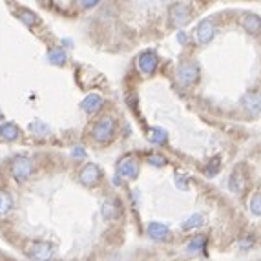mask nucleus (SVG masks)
Wrapping results in <instances>:
<instances>
[{
  "mask_svg": "<svg viewBox=\"0 0 261 261\" xmlns=\"http://www.w3.org/2000/svg\"><path fill=\"white\" fill-rule=\"evenodd\" d=\"M103 103H104L103 95H99V93H90V95L81 103V108L84 110V112L93 113V112H97L99 108L103 106Z\"/></svg>",
  "mask_w": 261,
  "mask_h": 261,
  "instance_id": "11",
  "label": "nucleus"
},
{
  "mask_svg": "<svg viewBox=\"0 0 261 261\" xmlns=\"http://www.w3.org/2000/svg\"><path fill=\"white\" fill-rule=\"evenodd\" d=\"M179 42H187V35H185L183 31L179 33Z\"/></svg>",
  "mask_w": 261,
  "mask_h": 261,
  "instance_id": "27",
  "label": "nucleus"
},
{
  "mask_svg": "<svg viewBox=\"0 0 261 261\" xmlns=\"http://www.w3.org/2000/svg\"><path fill=\"white\" fill-rule=\"evenodd\" d=\"M18 18H20L24 24H28V26H35L37 20H38L37 15H35V13H31V11H28V9L22 11V13H18Z\"/></svg>",
  "mask_w": 261,
  "mask_h": 261,
  "instance_id": "20",
  "label": "nucleus"
},
{
  "mask_svg": "<svg viewBox=\"0 0 261 261\" xmlns=\"http://www.w3.org/2000/svg\"><path fill=\"white\" fill-rule=\"evenodd\" d=\"M28 254H30L33 260L37 261H52L53 260V254H55V246L48 241H35L33 245L28 248Z\"/></svg>",
  "mask_w": 261,
  "mask_h": 261,
  "instance_id": "3",
  "label": "nucleus"
},
{
  "mask_svg": "<svg viewBox=\"0 0 261 261\" xmlns=\"http://www.w3.org/2000/svg\"><path fill=\"white\" fill-rule=\"evenodd\" d=\"M148 141L154 144H164L168 141V134L164 132L163 128H152L148 132Z\"/></svg>",
  "mask_w": 261,
  "mask_h": 261,
  "instance_id": "17",
  "label": "nucleus"
},
{
  "mask_svg": "<svg viewBox=\"0 0 261 261\" xmlns=\"http://www.w3.org/2000/svg\"><path fill=\"white\" fill-rule=\"evenodd\" d=\"M175 181H177V187H179L181 190H185V188H187V185H185V183H187V179H185V177H181V175H175Z\"/></svg>",
  "mask_w": 261,
  "mask_h": 261,
  "instance_id": "24",
  "label": "nucleus"
},
{
  "mask_svg": "<svg viewBox=\"0 0 261 261\" xmlns=\"http://www.w3.org/2000/svg\"><path fill=\"white\" fill-rule=\"evenodd\" d=\"M113 132H115V119L112 115H103L93 126V139L101 144H106L112 141Z\"/></svg>",
  "mask_w": 261,
  "mask_h": 261,
  "instance_id": "1",
  "label": "nucleus"
},
{
  "mask_svg": "<svg viewBox=\"0 0 261 261\" xmlns=\"http://www.w3.org/2000/svg\"><path fill=\"white\" fill-rule=\"evenodd\" d=\"M33 172V164H31L30 157L26 156H17L13 161H11V175L15 177V181L18 183H24L28 179Z\"/></svg>",
  "mask_w": 261,
  "mask_h": 261,
  "instance_id": "2",
  "label": "nucleus"
},
{
  "mask_svg": "<svg viewBox=\"0 0 261 261\" xmlns=\"http://www.w3.org/2000/svg\"><path fill=\"white\" fill-rule=\"evenodd\" d=\"M241 26L245 28L248 33H258L261 30V18L254 13H246L243 18H241Z\"/></svg>",
  "mask_w": 261,
  "mask_h": 261,
  "instance_id": "12",
  "label": "nucleus"
},
{
  "mask_svg": "<svg viewBox=\"0 0 261 261\" xmlns=\"http://www.w3.org/2000/svg\"><path fill=\"white\" fill-rule=\"evenodd\" d=\"M139 174V164L134 157H122L117 163V177L122 179H135Z\"/></svg>",
  "mask_w": 261,
  "mask_h": 261,
  "instance_id": "4",
  "label": "nucleus"
},
{
  "mask_svg": "<svg viewBox=\"0 0 261 261\" xmlns=\"http://www.w3.org/2000/svg\"><path fill=\"white\" fill-rule=\"evenodd\" d=\"M121 214V205L117 199H106L104 205H103V216L106 219H112V217H117Z\"/></svg>",
  "mask_w": 261,
  "mask_h": 261,
  "instance_id": "14",
  "label": "nucleus"
},
{
  "mask_svg": "<svg viewBox=\"0 0 261 261\" xmlns=\"http://www.w3.org/2000/svg\"><path fill=\"white\" fill-rule=\"evenodd\" d=\"M203 245H205V238H203V236H197V238H194L192 241H190L188 250H190V252H195V250H199Z\"/></svg>",
  "mask_w": 261,
  "mask_h": 261,
  "instance_id": "22",
  "label": "nucleus"
},
{
  "mask_svg": "<svg viewBox=\"0 0 261 261\" xmlns=\"http://www.w3.org/2000/svg\"><path fill=\"white\" fill-rule=\"evenodd\" d=\"M250 210H252L254 214L261 216V194H256L250 199Z\"/></svg>",
  "mask_w": 261,
  "mask_h": 261,
  "instance_id": "21",
  "label": "nucleus"
},
{
  "mask_svg": "<svg viewBox=\"0 0 261 261\" xmlns=\"http://www.w3.org/2000/svg\"><path fill=\"white\" fill-rule=\"evenodd\" d=\"M172 22L175 24V26H183V24H187L190 20V17H192V11H190V4H175L174 9H172Z\"/></svg>",
  "mask_w": 261,
  "mask_h": 261,
  "instance_id": "6",
  "label": "nucleus"
},
{
  "mask_svg": "<svg viewBox=\"0 0 261 261\" xmlns=\"http://www.w3.org/2000/svg\"><path fill=\"white\" fill-rule=\"evenodd\" d=\"M101 177V170H99V166L95 164H84L81 168V175H79V179L84 183V185H88V187H93L95 183L99 181Z\"/></svg>",
  "mask_w": 261,
  "mask_h": 261,
  "instance_id": "7",
  "label": "nucleus"
},
{
  "mask_svg": "<svg viewBox=\"0 0 261 261\" xmlns=\"http://www.w3.org/2000/svg\"><path fill=\"white\" fill-rule=\"evenodd\" d=\"M148 163L154 164V166H164V164H166V159H164L163 156H150Z\"/></svg>",
  "mask_w": 261,
  "mask_h": 261,
  "instance_id": "23",
  "label": "nucleus"
},
{
  "mask_svg": "<svg viewBox=\"0 0 261 261\" xmlns=\"http://www.w3.org/2000/svg\"><path fill=\"white\" fill-rule=\"evenodd\" d=\"M195 38H197L199 44H209L210 40L214 38V24L210 20H203L195 30Z\"/></svg>",
  "mask_w": 261,
  "mask_h": 261,
  "instance_id": "8",
  "label": "nucleus"
},
{
  "mask_svg": "<svg viewBox=\"0 0 261 261\" xmlns=\"http://www.w3.org/2000/svg\"><path fill=\"white\" fill-rule=\"evenodd\" d=\"M197 77H199V68L194 62L181 64L179 70H177V81L181 84H192V82L197 81Z\"/></svg>",
  "mask_w": 261,
  "mask_h": 261,
  "instance_id": "5",
  "label": "nucleus"
},
{
  "mask_svg": "<svg viewBox=\"0 0 261 261\" xmlns=\"http://www.w3.org/2000/svg\"><path fill=\"white\" fill-rule=\"evenodd\" d=\"M0 121H2V113H0Z\"/></svg>",
  "mask_w": 261,
  "mask_h": 261,
  "instance_id": "28",
  "label": "nucleus"
},
{
  "mask_svg": "<svg viewBox=\"0 0 261 261\" xmlns=\"http://www.w3.org/2000/svg\"><path fill=\"white\" fill-rule=\"evenodd\" d=\"M50 62L55 64V66H64V62H66V53L62 52L60 48H53V50H50Z\"/></svg>",
  "mask_w": 261,
  "mask_h": 261,
  "instance_id": "18",
  "label": "nucleus"
},
{
  "mask_svg": "<svg viewBox=\"0 0 261 261\" xmlns=\"http://www.w3.org/2000/svg\"><path fill=\"white\" fill-rule=\"evenodd\" d=\"M168 234H170V230L166 228V225H163V223H150L148 225V236L152 239L161 241V239L168 238Z\"/></svg>",
  "mask_w": 261,
  "mask_h": 261,
  "instance_id": "13",
  "label": "nucleus"
},
{
  "mask_svg": "<svg viewBox=\"0 0 261 261\" xmlns=\"http://www.w3.org/2000/svg\"><path fill=\"white\" fill-rule=\"evenodd\" d=\"M0 137L6 141H15L18 137V126L15 122H4L0 124Z\"/></svg>",
  "mask_w": 261,
  "mask_h": 261,
  "instance_id": "16",
  "label": "nucleus"
},
{
  "mask_svg": "<svg viewBox=\"0 0 261 261\" xmlns=\"http://www.w3.org/2000/svg\"><path fill=\"white\" fill-rule=\"evenodd\" d=\"M243 104L250 113H260L261 112V91L260 90H252L245 93V99H243Z\"/></svg>",
  "mask_w": 261,
  "mask_h": 261,
  "instance_id": "10",
  "label": "nucleus"
},
{
  "mask_svg": "<svg viewBox=\"0 0 261 261\" xmlns=\"http://www.w3.org/2000/svg\"><path fill=\"white\" fill-rule=\"evenodd\" d=\"M79 6H81V8H95V6H97V2H81Z\"/></svg>",
  "mask_w": 261,
  "mask_h": 261,
  "instance_id": "25",
  "label": "nucleus"
},
{
  "mask_svg": "<svg viewBox=\"0 0 261 261\" xmlns=\"http://www.w3.org/2000/svg\"><path fill=\"white\" fill-rule=\"evenodd\" d=\"M201 223H203V216H201V214H194V216L190 217V219H187V221H185L183 228H185V230H192V228H197V226H201Z\"/></svg>",
  "mask_w": 261,
  "mask_h": 261,
  "instance_id": "19",
  "label": "nucleus"
},
{
  "mask_svg": "<svg viewBox=\"0 0 261 261\" xmlns=\"http://www.w3.org/2000/svg\"><path fill=\"white\" fill-rule=\"evenodd\" d=\"M13 210V197L11 194L0 190V217H8Z\"/></svg>",
  "mask_w": 261,
  "mask_h": 261,
  "instance_id": "15",
  "label": "nucleus"
},
{
  "mask_svg": "<svg viewBox=\"0 0 261 261\" xmlns=\"http://www.w3.org/2000/svg\"><path fill=\"white\" fill-rule=\"evenodd\" d=\"M157 68V57L152 52H144L139 55V70L144 75L154 73Z\"/></svg>",
  "mask_w": 261,
  "mask_h": 261,
  "instance_id": "9",
  "label": "nucleus"
},
{
  "mask_svg": "<svg viewBox=\"0 0 261 261\" xmlns=\"http://www.w3.org/2000/svg\"><path fill=\"white\" fill-rule=\"evenodd\" d=\"M82 156H86V154H84V150H82V148H75V150H73V157H82Z\"/></svg>",
  "mask_w": 261,
  "mask_h": 261,
  "instance_id": "26",
  "label": "nucleus"
}]
</instances>
